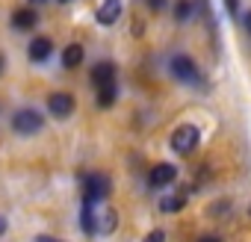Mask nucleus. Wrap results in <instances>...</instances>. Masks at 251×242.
Segmentation results:
<instances>
[{
  "mask_svg": "<svg viewBox=\"0 0 251 242\" xmlns=\"http://www.w3.org/2000/svg\"><path fill=\"white\" fill-rule=\"evenodd\" d=\"M198 139H201V130L195 124H180L172 133V151L175 154H192L198 148Z\"/></svg>",
  "mask_w": 251,
  "mask_h": 242,
  "instance_id": "obj_1",
  "label": "nucleus"
},
{
  "mask_svg": "<svg viewBox=\"0 0 251 242\" xmlns=\"http://www.w3.org/2000/svg\"><path fill=\"white\" fill-rule=\"evenodd\" d=\"M42 124H45V118L39 115V109H18V112L12 115V130L21 133V136H33V133H39Z\"/></svg>",
  "mask_w": 251,
  "mask_h": 242,
  "instance_id": "obj_2",
  "label": "nucleus"
},
{
  "mask_svg": "<svg viewBox=\"0 0 251 242\" xmlns=\"http://www.w3.org/2000/svg\"><path fill=\"white\" fill-rule=\"evenodd\" d=\"M169 68H172V74L180 80V83H192V86H198L201 83V74H198V65L189 59V56H183V53H177V56H172V62H169Z\"/></svg>",
  "mask_w": 251,
  "mask_h": 242,
  "instance_id": "obj_3",
  "label": "nucleus"
},
{
  "mask_svg": "<svg viewBox=\"0 0 251 242\" xmlns=\"http://www.w3.org/2000/svg\"><path fill=\"white\" fill-rule=\"evenodd\" d=\"M109 177L106 174H89L86 180H83V201H92V204H98V201H103L106 195H109Z\"/></svg>",
  "mask_w": 251,
  "mask_h": 242,
  "instance_id": "obj_4",
  "label": "nucleus"
},
{
  "mask_svg": "<svg viewBox=\"0 0 251 242\" xmlns=\"http://www.w3.org/2000/svg\"><path fill=\"white\" fill-rule=\"evenodd\" d=\"M74 106H77V100H74L71 92H53V95L48 97V112H50L53 118H68V115H74Z\"/></svg>",
  "mask_w": 251,
  "mask_h": 242,
  "instance_id": "obj_5",
  "label": "nucleus"
},
{
  "mask_svg": "<svg viewBox=\"0 0 251 242\" xmlns=\"http://www.w3.org/2000/svg\"><path fill=\"white\" fill-rule=\"evenodd\" d=\"M175 180H177V169H175L172 163H157V166L151 169V174H148V183H151L154 189L172 186Z\"/></svg>",
  "mask_w": 251,
  "mask_h": 242,
  "instance_id": "obj_6",
  "label": "nucleus"
},
{
  "mask_svg": "<svg viewBox=\"0 0 251 242\" xmlns=\"http://www.w3.org/2000/svg\"><path fill=\"white\" fill-rule=\"evenodd\" d=\"M118 18H121V3H118V0H103V3L98 6V24L112 27Z\"/></svg>",
  "mask_w": 251,
  "mask_h": 242,
  "instance_id": "obj_7",
  "label": "nucleus"
},
{
  "mask_svg": "<svg viewBox=\"0 0 251 242\" xmlns=\"http://www.w3.org/2000/svg\"><path fill=\"white\" fill-rule=\"evenodd\" d=\"M36 21H39V12L33 6H24V9H15L12 12V27L15 30H33Z\"/></svg>",
  "mask_w": 251,
  "mask_h": 242,
  "instance_id": "obj_8",
  "label": "nucleus"
},
{
  "mask_svg": "<svg viewBox=\"0 0 251 242\" xmlns=\"http://www.w3.org/2000/svg\"><path fill=\"white\" fill-rule=\"evenodd\" d=\"M50 48H53V45H50V39H48V36H39V39H33V42H30L27 56H30L33 62H45V59L50 56Z\"/></svg>",
  "mask_w": 251,
  "mask_h": 242,
  "instance_id": "obj_9",
  "label": "nucleus"
},
{
  "mask_svg": "<svg viewBox=\"0 0 251 242\" xmlns=\"http://www.w3.org/2000/svg\"><path fill=\"white\" fill-rule=\"evenodd\" d=\"M92 83H95V89L106 86V83H115V65L112 62H98L92 68Z\"/></svg>",
  "mask_w": 251,
  "mask_h": 242,
  "instance_id": "obj_10",
  "label": "nucleus"
},
{
  "mask_svg": "<svg viewBox=\"0 0 251 242\" xmlns=\"http://www.w3.org/2000/svg\"><path fill=\"white\" fill-rule=\"evenodd\" d=\"M80 227L86 233H98V210L92 201H83V210H80Z\"/></svg>",
  "mask_w": 251,
  "mask_h": 242,
  "instance_id": "obj_11",
  "label": "nucleus"
},
{
  "mask_svg": "<svg viewBox=\"0 0 251 242\" xmlns=\"http://www.w3.org/2000/svg\"><path fill=\"white\" fill-rule=\"evenodd\" d=\"M83 45H77V42H71V45H65V50H62V68H77L80 62H83Z\"/></svg>",
  "mask_w": 251,
  "mask_h": 242,
  "instance_id": "obj_12",
  "label": "nucleus"
},
{
  "mask_svg": "<svg viewBox=\"0 0 251 242\" xmlns=\"http://www.w3.org/2000/svg\"><path fill=\"white\" fill-rule=\"evenodd\" d=\"M183 207H186V195H183V192L166 195V198L160 201V210H163V213H177V210H183Z\"/></svg>",
  "mask_w": 251,
  "mask_h": 242,
  "instance_id": "obj_13",
  "label": "nucleus"
},
{
  "mask_svg": "<svg viewBox=\"0 0 251 242\" xmlns=\"http://www.w3.org/2000/svg\"><path fill=\"white\" fill-rule=\"evenodd\" d=\"M115 92H118V89H115V83L98 86V106H103V109H106V106H112V103H115Z\"/></svg>",
  "mask_w": 251,
  "mask_h": 242,
  "instance_id": "obj_14",
  "label": "nucleus"
},
{
  "mask_svg": "<svg viewBox=\"0 0 251 242\" xmlns=\"http://www.w3.org/2000/svg\"><path fill=\"white\" fill-rule=\"evenodd\" d=\"M115 224H118L115 210H103V213H100V218H98V233H112V230H115Z\"/></svg>",
  "mask_w": 251,
  "mask_h": 242,
  "instance_id": "obj_15",
  "label": "nucleus"
},
{
  "mask_svg": "<svg viewBox=\"0 0 251 242\" xmlns=\"http://www.w3.org/2000/svg\"><path fill=\"white\" fill-rule=\"evenodd\" d=\"M175 18L180 24H186L192 18V3H189V0H177V3H175Z\"/></svg>",
  "mask_w": 251,
  "mask_h": 242,
  "instance_id": "obj_16",
  "label": "nucleus"
},
{
  "mask_svg": "<svg viewBox=\"0 0 251 242\" xmlns=\"http://www.w3.org/2000/svg\"><path fill=\"white\" fill-rule=\"evenodd\" d=\"M145 242H166V233H163V230H151V233L145 236Z\"/></svg>",
  "mask_w": 251,
  "mask_h": 242,
  "instance_id": "obj_17",
  "label": "nucleus"
},
{
  "mask_svg": "<svg viewBox=\"0 0 251 242\" xmlns=\"http://www.w3.org/2000/svg\"><path fill=\"white\" fill-rule=\"evenodd\" d=\"M148 6H151V9H157V12H160V9H166V0H148Z\"/></svg>",
  "mask_w": 251,
  "mask_h": 242,
  "instance_id": "obj_18",
  "label": "nucleus"
},
{
  "mask_svg": "<svg viewBox=\"0 0 251 242\" xmlns=\"http://www.w3.org/2000/svg\"><path fill=\"white\" fill-rule=\"evenodd\" d=\"M225 9H227L230 15H236V0H225Z\"/></svg>",
  "mask_w": 251,
  "mask_h": 242,
  "instance_id": "obj_19",
  "label": "nucleus"
},
{
  "mask_svg": "<svg viewBox=\"0 0 251 242\" xmlns=\"http://www.w3.org/2000/svg\"><path fill=\"white\" fill-rule=\"evenodd\" d=\"M33 242H62V239H53V236H36Z\"/></svg>",
  "mask_w": 251,
  "mask_h": 242,
  "instance_id": "obj_20",
  "label": "nucleus"
},
{
  "mask_svg": "<svg viewBox=\"0 0 251 242\" xmlns=\"http://www.w3.org/2000/svg\"><path fill=\"white\" fill-rule=\"evenodd\" d=\"M3 233H6V218L0 216V236H3Z\"/></svg>",
  "mask_w": 251,
  "mask_h": 242,
  "instance_id": "obj_21",
  "label": "nucleus"
},
{
  "mask_svg": "<svg viewBox=\"0 0 251 242\" xmlns=\"http://www.w3.org/2000/svg\"><path fill=\"white\" fill-rule=\"evenodd\" d=\"M198 242H219V239H216V236H201Z\"/></svg>",
  "mask_w": 251,
  "mask_h": 242,
  "instance_id": "obj_22",
  "label": "nucleus"
},
{
  "mask_svg": "<svg viewBox=\"0 0 251 242\" xmlns=\"http://www.w3.org/2000/svg\"><path fill=\"white\" fill-rule=\"evenodd\" d=\"M3 68H6V59H3V53H0V74H3Z\"/></svg>",
  "mask_w": 251,
  "mask_h": 242,
  "instance_id": "obj_23",
  "label": "nucleus"
},
{
  "mask_svg": "<svg viewBox=\"0 0 251 242\" xmlns=\"http://www.w3.org/2000/svg\"><path fill=\"white\" fill-rule=\"evenodd\" d=\"M245 27H248V33H251V12L245 15Z\"/></svg>",
  "mask_w": 251,
  "mask_h": 242,
  "instance_id": "obj_24",
  "label": "nucleus"
},
{
  "mask_svg": "<svg viewBox=\"0 0 251 242\" xmlns=\"http://www.w3.org/2000/svg\"><path fill=\"white\" fill-rule=\"evenodd\" d=\"M30 3H33V6H36V3H45V0H30Z\"/></svg>",
  "mask_w": 251,
  "mask_h": 242,
  "instance_id": "obj_25",
  "label": "nucleus"
},
{
  "mask_svg": "<svg viewBox=\"0 0 251 242\" xmlns=\"http://www.w3.org/2000/svg\"><path fill=\"white\" fill-rule=\"evenodd\" d=\"M62 3H68V0H62Z\"/></svg>",
  "mask_w": 251,
  "mask_h": 242,
  "instance_id": "obj_26",
  "label": "nucleus"
}]
</instances>
